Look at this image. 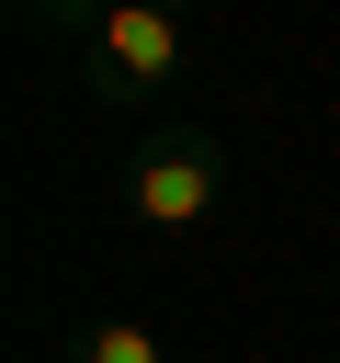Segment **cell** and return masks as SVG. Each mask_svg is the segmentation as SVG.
<instances>
[{
  "instance_id": "obj_1",
  "label": "cell",
  "mask_w": 340,
  "mask_h": 363,
  "mask_svg": "<svg viewBox=\"0 0 340 363\" xmlns=\"http://www.w3.org/2000/svg\"><path fill=\"white\" fill-rule=\"evenodd\" d=\"M215 193H227V170H215V147L204 136H170V147H147L136 159V182H125V204H136V227H204L215 216Z\"/></svg>"
},
{
  "instance_id": "obj_2",
  "label": "cell",
  "mask_w": 340,
  "mask_h": 363,
  "mask_svg": "<svg viewBox=\"0 0 340 363\" xmlns=\"http://www.w3.org/2000/svg\"><path fill=\"white\" fill-rule=\"evenodd\" d=\"M181 68V11L170 0H102V79L113 91H159Z\"/></svg>"
},
{
  "instance_id": "obj_3",
  "label": "cell",
  "mask_w": 340,
  "mask_h": 363,
  "mask_svg": "<svg viewBox=\"0 0 340 363\" xmlns=\"http://www.w3.org/2000/svg\"><path fill=\"white\" fill-rule=\"evenodd\" d=\"M79 363H170V352H159V329H147V318H102V329L79 340Z\"/></svg>"
}]
</instances>
